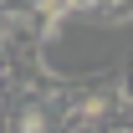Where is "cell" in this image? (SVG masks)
I'll return each mask as SVG.
<instances>
[{
	"instance_id": "cell-1",
	"label": "cell",
	"mask_w": 133,
	"mask_h": 133,
	"mask_svg": "<svg viewBox=\"0 0 133 133\" xmlns=\"http://www.w3.org/2000/svg\"><path fill=\"white\" fill-rule=\"evenodd\" d=\"M133 102L118 77L102 82H62V128H128Z\"/></svg>"
}]
</instances>
